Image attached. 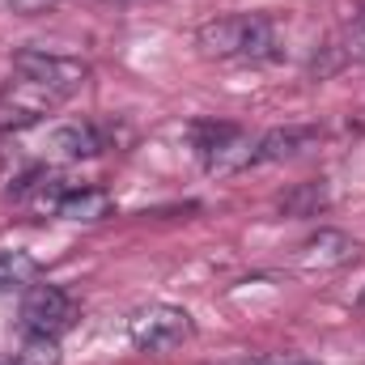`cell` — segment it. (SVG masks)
Returning <instances> with one entry per match:
<instances>
[{
  "label": "cell",
  "mask_w": 365,
  "mask_h": 365,
  "mask_svg": "<svg viewBox=\"0 0 365 365\" xmlns=\"http://www.w3.org/2000/svg\"><path fill=\"white\" fill-rule=\"evenodd\" d=\"M73 319H77V306H73V297L60 284H30L26 289V297H21V323H26V331H34V336H60V331L73 327Z\"/></svg>",
  "instance_id": "5"
},
{
  "label": "cell",
  "mask_w": 365,
  "mask_h": 365,
  "mask_svg": "<svg viewBox=\"0 0 365 365\" xmlns=\"http://www.w3.org/2000/svg\"><path fill=\"white\" fill-rule=\"evenodd\" d=\"M357 251H361V242L357 238H349L344 230H319V234H310L306 242H302V268H319V272H327V268H344V264H353L357 259Z\"/></svg>",
  "instance_id": "6"
},
{
  "label": "cell",
  "mask_w": 365,
  "mask_h": 365,
  "mask_svg": "<svg viewBox=\"0 0 365 365\" xmlns=\"http://www.w3.org/2000/svg\"><path fill=\"white\" fill-rule=\"evenodd\" d=\"M195 149H200V158H204L208 170L230 175V170L251 166L255 140L242 128H234V123H195Z\"/></svg>",
  "instance_id": "4"
},
{
  "label": "cell",
  "mask_w": 365,
  "mask_h": 365,
  "mask_svg": "<svg viewBox=\"0 0 365 365\" xmlns=\"http://www.w3.org/2000/svg\"><path fill=\"white\" fill-rule=\"evenodd\" d=\"M319 140V128H272L255 140L251 149V166H264V162H284V158H297L302 149H310Z\"/></svg>",
  "instance_id": "8"
},
{
  "label": "cell",
  "mask_w": 365,
  "mask_h": 365,
  "mask_svg": "<svg viewBox=\"0 0 365 365\" xmlns=\"http://www.w3.org/2000/svg\"><path fill=\"white\" fill-rule=\"evenodd\" d=\"M51 4H56V0H9V9H13V13H26V17H30V13H47Z\"/></svg>",
  "instance_id": "13"
},
{
  "label": "cell",
  "mask_w": 365,
  "mask_h": 365,
  "mask_svg": "<svg viewBox=\"0 0 365 365\" xmlns=\"http://www.w3.org/2000/svg\"><path fill=\"white\" fill-rule=\"evenodd\" d=\"M195 43L204 56H217V60H276L280 56L276 26L264 13L212 17L195 30Z\"/></svg>",
  "instance_id": "1"
},
{
  "label": "cell",
  "mask_w": 365,
  "mask_h": 365,
  "mask_svg": "<svg viewBox=\"0 0 365 365\" xmlns=\"http://www.w3.org/2000/svg\"><path fill=\"white\" fill-rule=\"evenodd\" d=\"M47 149L60 153V158H73V162L98 158V153L110 149V128L106 123H64L47 136Z\"/></svg>",
  "instance_id": "7"
},
{
  "label": "cell",
  "mask_w": 365,
  "mask_h": 365,
  "mask_svg": "<svg viewBox=\"0 0 365 365\" xmlns=\"http://www.w3.org/2000/svg\"><path fill=\"white\" fill-rule=\"evenodd\" d=\"M284 365H306V361H284Z\"/></svg>",
  "instance_id": "15"
},
{
  "label": "cell",
  "mask_w": 365,
  "mask_h": 365,
  "mask_svg": "<svg viewBox=\"0 0 365 365\" xmlns=\"http://www.w3.org/2000/svg\"><path fill=\"white\" fill-rule=\"evenodd\" d=\"M195 323L182 306L170 302H153V306H140L132 319H128V340L140 349V353H170L191 340Z\"/></svg>",
  "instance_id": "3"
},
{
  "label": "cell",
  "mask_w": 365,
  "mask_h": 365,
  "mask_svg": "<svg viewBox=\"0 0 365 365\" xmlns=\"http://www.w3.org/2000/svg\"><path fill=\"white\" fill-rule=\"evenodd\" d=\"M110 208H115V200L102 191V187H68L64 191V200H60V208H56V217H64V221H102V217H110Z\"/></svg>",
  "instance_id": "9"
},
{
  "label": "cell",
  "mask_w": 365,
  "mask_h": 365,
  "mask_svg": "<svg viewBox=\"0 0 365 365\" xmlns=\"http://www.w3.org/2000/svg\"><path fill=\"white\" fill-rule=\"evenodd\" d=\"M38 272H43V264L30 251H0V289L30 284V280H38Z\"/></svg>",
  "instance_id": "11"
},
{
  "label": "cell",
  "mask_w": 365,
  "mask_h": 365,
  "mask_svg": "<svg viewBox=\"0 0 365 365\" xmlns=\"http://www.w3.org/2000/svg\"><path fill=\"white\" fill-rule=\"evenodd\" d=\"M13 365H60V344L56 336H26L21 349L13 353Z\"/></svg>",
  "instance_id": "12"
},
{
  "label": "cell",
  "mask_w": 365,
  "mask_h": 365,
  "mask_svg": "<svg viewBox=\"0 0 365 365\" xmlns=\"http://www.w3.org/2000/svg\"><path fill=\"white\" fill-rule=\"evenodd\" d=\"M280 212L284 217H319L327 204H331V191H327V182H297V187H289L280 200Z\"/></svg>",
  "instance_id": "10"
},
{
  "label": "cell",
  "mask_w": 365,
  "mask_h": 365,
  "mask_svg": "<svg viewBox=\"0 0 365 365\" xmlns=\"http://www.w3.org/2000/svg\"><path fill=\"white\" fill-rule=\"evenodd\" d=\"M13 73L26 81V86H34V90H43L47 98H73V93L86 90V81H90V68L81 64V60H73V56H56V51H17L13 56Z\"/></svg>",
  "instance_id": "2"
},
{
  "label": "cell",
  "mask_w": 365,
  "mask_h": 365,
  "mask_svg": "<svg viewBox=\"0 0 365 365\" xmlns=\"http://www.w3.org/2000/svg\"><path fill=\"white\" fill-rule=\"evenodd\" d=\"M217 365H284L280 357H230V361H217Z\"/></svg>",
  "instance_id": "14"
}]
</instances>
